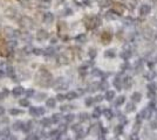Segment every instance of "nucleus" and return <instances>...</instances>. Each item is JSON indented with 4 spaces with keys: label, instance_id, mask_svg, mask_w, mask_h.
Wrapping results in <instances>:
<instances>
[{
    "label": "nucleus",
    "instance_id": "f257e3e1",
    "mask_svg": "<svg viewBox=\"0 0 157 140\" xmlns=\"http://www.w3.org/2000/svg\"><path fill=\"white\" fill-rule=\"evenodd\" d=\"M113 12L116 13L117 15H121V14H123V12H124V6L121 5V4H118V2H114L113 4Z\"/></svg>",
    "mask_w": 157,
    "mask_h": 140
},
{
    "label": "nucleus",
    "instance_id": "f03ea898",
    "mask_svg": "<svg viewBox=\"0 0 157 140\" xmlns=\"http://www.w3.org/2000/svg\"><path fill=\"white\" fill-rule=\"evenodd\" d=\"M100 23V20L96 16H93V18H89L88 21H87V27L88 28H95Z\"/></svg>",
    "mask_w": 157,
    "mask_h": 140
},
{
    "label": "nucleus",
    "instance_id": "7ed1b4c3",
    "mask_svg": "<svg viewBox=\"0 0 157 140\" xmlns=\"http://www.w3.org/2000/svg\"><path fill=\"white\" fill-rule=\"evenodd\" d=\"M149 12H150V6L149 5H142L141 6L140 13L142 14V15H147V14H149Z\"/></svg>",
    "mask_w": 157,
    "mask_h": 140
},
{
    "label": "nucleus",
    "instance_id": "20e7f679",
    "mask_svg": "<svg viewBox=\"0 0 157 140\" xmlns=\"http://www.w3.org/2000/svg\"><path fill=\"white\" fill-rule=\"evenodd\" d=\"M53 20H54V15H53L52 13L45 14V16H44V21H45L46 23H52Z\"/></svg>",
    "mask_w": 157,
    "mask_h": 140
},
{
    "label": "nucleus",
    "instance_id": "39448f33",
    "mask_svg": "<svg viewBox=\"0 0 157 140\" xmlns=\"http://www.w3.org/2000/svg\"><path fill=\"white\" fill-rule=\"evenodd\" d=\"M110 39H111V35L109 33L105 32V33L102 34V40H103V43H108V42L110 41Z\"/></svg>",
    "mask_w": 157,
    "mask_h": 140
},
{
    "label": "nucleus",
    "instance_id": "423d86ee",
    "mask_svg": "<svg viewBox=\"0 0 157 140\" xmlns=\"http://www.w3.org/2000/svg\"><path fill=\"white\" fill-rule=\"evenodd\" d=\"M40 6L42 8H48L51 7V0H41L40 1Z\"/></svg>",
    "mask_w": 157,
    "mask_h": 140
},
{
    "label": "nucleus",
    "instance_id": "0eeeda50",
    "mask_svg": "<svg viewBox=\"0 0 157 140\" xmlns=\"http://www.w3.org/2000/svg\"><path fill=\"white\" fill-rule=\"evenodd\" d=\"M6 50H7L6 46L4 45V42H2V41H0V54H2V55H4V54H7Z\"/></svg>",
    "mask_w": 157,
    "mask_h": 140
},
{
    "label": "nucleus",
    "instance_id": "6e6552de",
    "mask_svg": "<svg viewBox=\"0 0 157 140\" xmlns=\"http://www.w3.org/2000/svg\"><path fill=\"white\" fill-rule=\"evenodd\" d=\"M110 4H111V0H101V1H100V5L102 7L109 6Z\"/></svg>",
    "mask_w": 157,
    "mask_h": 140
},
{
    "label": "nucleus",
    "instance_id": "1a4fd4ad",
    "mask_svg": "<svg viewBox=\"0 0 157 140\" xmlns=\"http://www.w3.org/2000/svg\"><path fill=\"white\" fill-rule=\"evenodd\" d=\"M47 38V33L45 31H41L39 32V39H46Z\"/></svg>",
    "mask_w": 157,
    "mask_h": 140
},
{
    "label": "nucleus",
    "instance_id": "9d476101",
    "mask_svg": "<svg viewBox=\"0 0 157 140\" xmlns=\"http://www.w3.org/2000/svg\"><path fill=\"white\" fill-rule=\"evenodd\" d=\"M113 14H114V12H109V13H107L105 16H107L108 19H115V18H116V15H113Z\"/></svg>",
    "mask_w": 157,
    "mask_h": 140
}]
</instances>
